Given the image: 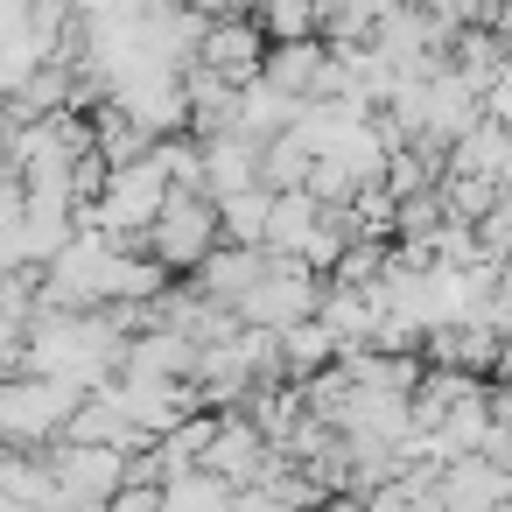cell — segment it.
<instances>
[{"instance_id":"cell-1","label":"cell","mask_w":512,"mask_h":512,"mask_svg":"<svg viewBox=\"0 0 512 512\" xmlns=\"http://www.w3.org/2000/svg\"><path fill=\"white\" fill-rule=\"evenodd\" d=\"M85 386L71 379H50V372H22V379H0V442H64L71 414H78Z\"/></svg>"},{"instance_id":"cell-2","label":"cell","mask_w":512,"mask_h":512,"mask_svg":"<svg viewBox=\"0 0 512 512\" xmlns=\"http://www.w3.org/2000/svg\"><path fill=\"white\" fill-rule=\"evenodd\" d=\"M323 309V288H316V267L309 260H288V253H267V267H260V281L232 302V316L239 323H253V330H295V323H309Z\"/></svg>"},{"instance_id":"cell-3","label":"cell","mask_w":512,"mask_h":512,"mask_svg":"<svg viewBox=\"0 0 512 512\" xmlns=\"http://www.w3.org/2000/svg\"><path fill=\"white\" fill-rule=\"evenodd\" d=\"M225 225H218V197L211 190H169L162 218L148 225V253L162 267H204L218 253Z\"/></svg>"},{"instance_id":"cell-4","label":"cell","mask_w":512,"mask_h":512,"mask_svg":"<svg viewBox=\"0 0 512 512\" xmlns=\"http://www.w3.org/2000/svg\"><path fill=\"white\" fill-rule=\"evenodd\" d=\"M127 449H113V442H78V435H64L57 449H50V477H57V491H64V505H113L120 491H127Z\"/></svg>"},{"instance_id":"cell-5","label":"cell","mask_w":512,"mask_h":512,"mask_svg":"<svg viewBox=\"0 0 512 512\" xmlns=\"http://www.w3.org/2000/svg\"><path fill=\"white\" fill-rule=\"evenodd\" d=\"M267 29L260 22H246V15H218V22H204V43H197V71H211V78H225V85H253L260 71H267Z\"/></svg>"},{"instance_id":"cell-6","label":"cell","mask_w":512,"mask_h":512,"mask_svg":"<svg viewBox=\"0 0 512 512\" xmlns=\"http://www.w3.org/2000/svg\"><path fill=\"white\" fill-rule=\"evenodd\" d=\"M267 218H274V190L267 183H253L239 197H218V225H225L232 246H267Z\"/></svg>"},{"instance_id":"cell-7","label":"cell","mask_w":512,"mask_h":512,"mask_svg":"<svg viewBox=\"0 0 512 512\" xmlns=\"http://www.w3.org/2000/svg\"><path fill=\"white\" fill-rule=\"evenodd\" d=\"M498 43L512 50V0H498Z\"/></svg>"}]
</instances>
